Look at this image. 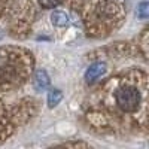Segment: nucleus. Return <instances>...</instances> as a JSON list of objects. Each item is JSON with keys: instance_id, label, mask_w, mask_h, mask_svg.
<instances>
[{"instance_id": "f257e3e1", "label": "nucleus", "mask_w": 149, "mask_h": 149, "mask_svg": "<svg viewBox=\"0 0 149 149\" xmlns=\"http://www.w3.org/2000/svg\"><path fill=\"white\" fill-rule=\"evenodd\" d=\"M115 97H116V103L121 107V110L128 112V113L137 110L140 100H142L140 93L136 88H131V86H122V88H119L116 91Z\"/></svg>"}, {"instance_id": "423d86ee", "label": "nucleus", "mask_w": 149, "mask_h": 149, "mask_svg": "<svg viewBox=\"0 0 149 149\" xmlns=\"http://www.w3.org/2000/svg\"><path fill=\"white\" fill-rule=\"evenodd\" d=\"M148 15H149V6H148V2H142V3L137 6V17L142 18V19H145V18H148Z\"/></svg>"}, {"instance_id": "6e6552de", "label": "nucleus", "mask_w": 149, "mask_h": 149, "mask_svg": "<svg viewBox=\"0 0 149 149\" xmlns=\"http://www.w3.org/2000/svg\"><path fill=\"white\" fill-rule=\"evenodd\" d=\"M2 37H3V31H2V30H0V39H2Z\"/></svg>"}, {"instance_id": "f03ea898", "label": "nucleus", "mask_w": 149, "mask_h": 149, "mask_svg": "<svg viewBox=\"0 0 149 149\" xmlns=\"http://www.w3.org/2000/svg\"><path fill=\"white\" fill-rule=\"evenodd\" d=\"M104 73H106V64L95 63V64H93V66L88 67V70H86V73H85V79H86V82H88V84H93L98 78H102Z\"/></svg>"}, {"instance_id": "20e7f679", "label": "nucleus", "mask_w": 149, "mask_h": 149, "mask_svg": "<svg viewBox=\"0 0 149 149\" xmlns=\"http://www.w3.org/2000/svg\"><path fill=\"white\" fill-rule=\"evenodd\" d=\"M51 19H52V24L57 27H67L69 26V15L66 12H61V10H55L54 14L51 15Z\"/></svg>"}, {"instance_id": "39448f33", "label": "nucleus", "mask_w": 149, "mask_h": 149, "mask_svg": "<svg viewBox=\"0 0 149 149\" xmlns=\"http://www.w3.org/2000/svg\"><path fill=\"white\" fill-rule=\"evenodd\" d=\"M61 98H63V93H61L60 90H51L48 93V106L55 107L61 102Z\"/></svg>"}, {"instance_id": "0eeeda50", "label": "nucleus", "mask_w": 149, "mask_h": 149, "mask_svg": "<svg viewBox=\"0 0 149 149\" xmlns=\"http://www.w3.org/2000/svg\"><path fill=\"white\" fill-rule=\"evenodd\" d=\"M63 0H39V3L43 6V8H46V9H51V8H55V6H58Z\"/></svg>"}, {"instance_id": "7ed1b4c3", "label": "nucleus", "mask_w": 149, "mask_h": 149, "mask_svg": "<svg viewBox=\"0 0 149 149\" xmlns=\"http://www.w3.org/2000/svg\"><path fill=\"white\" fill-rule=\"evenodd\" d=\"M49 86V76L45 70H37L34 74V88L37 91H43Z\"/></svg>"}]
</instances>
